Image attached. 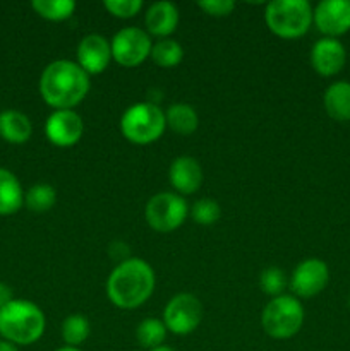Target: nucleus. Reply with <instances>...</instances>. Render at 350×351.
Returning a JSON list of instances; mask_svg holds the SVG:
<instances>
[{
	"instance_id": "nucleus-17",
	"label": "nucleus",
	"mask_w": 350,
	"mask_h": 351,
	"mask_svg": "<svg viewBox=\"0 0 350 351\" xmlns=\"http://www.w3.org/2000/svg\"><path fill=\"white\" fill-rule=\"evenodd\" d=\"M325 110L336 122H349L350 120V82L336 81L326 88L323 96Z\"/></svg>"
},
{
	"instance_id": "nucleus-22",
	"label": "nucleus",
	"mask_w": 350,
	"mask_h": 351,
	"mask_svg": "<svg viewBox=\"0 0 350 351\" xmlns=\"http://www.w3.org/2000/svg\"><path fill=\"white\" fill-rule=\"evenodd\" d=\"M150 57L153 58V62L158 67L170 69L180 64L182 58H184V50H182V47L175 40L163 38V40L156 41L153 45Z\"/></svg>"
},
{
	"instance_id": "nucleus-5",
	"label": "nucleus",
	"mask_w": 350,
	"mask_h": 351,
	"mask_svg": "<svg viewBox=\"0 0 350 351\" xmlns=\"http://www.w3.org/2000/svg\"><path fill=\"white\" fill-rule=\"evenodd\" d=\"M165 129H167L165 113L150 101L129 106L120 119V130L124 137L141 146L160 139Z\"/></svg>"
},
{
	"instance_id": "nucleus-10",
	"label": "nucleus",
	"mask_w": 350,
	"mask_h": 351,
	"mask_svg": "<svg viewBox=\"0 0 350 351\" xmlns=\"http://www.w3.org/2000/svg\"><path fill=\"white\" fill-rule=\"evenodd\" d=\"M316 27L326 38H336L350 31V0H323L312 10Z\"/></svg>"
},
{
	"instance_id": "nucleus-35",
	"label": "nucleus",
	"mask_w": 350,
	"mask_h": 351,
	"mask_svg": "<svg viewBox=\"0 0 350 351\" xmlns=\"http://www.w3.org/2000/svg\"><path fill=\"white\" fill-rule=\"evenodd\" d=\"M349 304H350V302H349Z\"/></svg>"
},
{
	"instance_id": "nucleus-6",
	"label": "nucleus",
	"mask_w": 350,
	"mask_h": 351,
	"mask_svg": "<svg viewBox=\"0 0 350 351\" xmlns=\"http://www.w3.org/2000/svg\"><path fill=\"white\" fill-rule=\"evenodd\" d=\"M261 324L273 339H288L297 335L304 324V307L292 295H280L264 307Z\"/></svg>"
},
{
	"instance_id": "nucleus-29",
	"label": "nucleus",
	"mask_w": 350,
	"mask_h": 351,
	"mask_svg": "<svg viewBox=\"0 0 350 351\" xmlns=\"http://www.w3.org/2000/svg\"><path fill=\"white\" fill-rule=\"evenodd\" d=\"M198 7L201 10H205L208 16L225 17L233 12L235 2L233 0H201V2H198Z\"/></svg>"
},
{
	"instance_id": "nucleus-14",
	"label": "nucleus",
	"mask_w": 350,
	"mask_h": 351,
	"mask_svg": "<svg viewBox=\"0 0 350 351\" xmlns=\"http://www.w3.org/2000/svg\"><path fill=\"white\" fill-rule=\"evenodd\" d=\"M112 60V47L102 34H88L78 47V64L88 75L102 74Z\"/></svg>"
},
{
	"instance_id": "nucleus-27",
	"label": "nucleus",
	"mask_w": 350,
	"mask_h": 351,
	"mask_svg": "<svg viewBox=\"0 0 350 351\" xmlns=\"http://www.w3.org/2000/svg\"><path fill=\"white\" fill-rule=\"evenodd\" d=\"M259 287L270 297H280L283 295L285 287H287V278L280 267H268L261 273L259 276Z\"/></svg>"
},
{
	"instance_id": "nucleus-28",
	"label": "nucleus",
	"mask_w": 350,
	"mask_h": 351,
	"mask_svg": "<svg viewBox=\"0 0 350 351\" xmlns=\"http://www.w3.org/2000/svg\"><path fill=\"white\" fill-rule=\"evenodd\" d=\"M105 9L108 10L112 16L120 17V19H129L139 14L143 9V2L141 0H105L103 2Z\"/></svg>"
},
{
	"instance_id": "nucleus-32",
	"label": "nucleus",
	"mask_w": 350,
	"mask_h": 351,
	"mask_svg": "<svg viewBox=\"0 0 350 351\" xmlns=\"http://www.w3.org/2000/svg\"><path fill=\"white\" fill-rule=\"evenodd\" d=\"M0 351H17L16 345L5 341V339H0Z\"/></svg>"
},
{
	"instance_id": "nucleus-33",
	"label": "nucleus",
	"mask_w": 350,
	"mask_h": 351,
	"mask_svg": "<svg viewBox=\"0 0 350 351\" xmlns=\"http://www.w3.org/2000/svg\"><path fill=\"white\" fill-rule=\"evenodd\" d=\"M148 351H175L174 348H170V346H165V345H161V346H156V348H153V350H148Z\"/></svg>"
},
{
	"instance_id": "nucleus-13",
	"label": "nucleus",
	"mask_w": 350,
	"mask_h": 351,
	"mask_svg": "<svg viewBox=\"0 0 350 351\" xmlns=\"http://www.w3.org/2000/svg\"><path fill=\"white\" fill-rule=\"evenodd\" d=\"M347 62V50L342 41L336 38H321L316 41L311 50V64L312 69L319 75L331 77L338 74Z\"/></svg>"
},
{
	"instance_id": "nucleus-19",
	"label": "nucleus",
	"mask_w": 350,
	"mask_h": 351,
	"mask_svg": "<svg viewBox=\"0 0 350 351\" xmlns=\"http://www.w3.org/2000/svg\"><path fill=\"white\" fill-rule=\"evenodd\" d=\"M24 204V192L16 175L0 168V215H14Z\"/></svg>"
},
{
	"instance_id": "nucleus-31",
	"label": "nucleus",
	"mask_w": 350,
	"mask_h": 351,
	"mask_svg": "<svg viewBox=\"0 0 350 351\" xmlns=\"http://www.w3.org/2000/svg\"><path fill=\"white\" fill-rule=\"evenodd\" d=\"M12 290H10L9 285L0 283V308H3L5 305H9L12 302Z\"/></svg>"
},
{
	"instance_id": "nucleus-34",
	"label": "nucleus",
	"mask_w": 350,
	"mask_h": 351,
	"mask_svg": "<svg viewBox=\"0 0 350 351\" xmlns=\"http://www.w3.org/2000/svg\"><path fill=\"white\" fill-rule=\"evenodd\" d=\"M57 351H81L79 348H72V346H64V348L57 350Z\"/></svg>"
},
{
	"instance_id": "nucleus-7",
	"label": "nucleus",
	"mask_w": 350,
	"mask_h": 351,
	"mask_svg": "<svg viewBox=\"0 0 350 351\" xmlns=\"http://www.w3.org/2000/svg\"><path fill=\"white\" fill-rule=\"evenodd\" d=\"M187 213V202L184 197L172 192H161L148 201L144 216L154 232L170 233L185 221Z\"/></svg>"
},
{
	"instance_id": "nucleus-11",
	"label": "nucleus",
	"mask_w": 350,
	"mask_h": 351,
	"mask_svg": "<svg viewBox=\"0 0 350 351\" xmlns=\"http://www.w3.org/2000/svg\"><path fill=\"white\" fill-rule=\"evenodd\" d=\"M329 281V269L321 259H305L292 273L290 288L297 297L311 298L321 293Z\"/></svg>"
},
{
	"instance_id": "nucleus-1",
	"label": "nucleus",
	"mask_w": 350,
	"mask_h": 351,
	"mask_svg": "<svg viewBox=\"0 0 350 351\" xmlns=\"http://www.w3.org/2000/svg\"><path fill=\"white\" fill-rule=\"evenodd\" d=\"M89 75L71 60H55L40 77V93L45 103L55 110H71L86 98Z\"/></svg>"
},
{
	"instance_id": "nucleus-4",
	"label": "nucleus",
	"mask_w": 350,
	"mask_h": 351,
	"mask_svg": "<svg viewBox=\"0 0 350 351\" xmlns=\"http://www.w3.org/2000/svg\"><path fill=\"white\" fill-rule=\"evenodd\" d=\"M264 21L277 36L295 40L311 27L312 7L307 0H273L266 5Z\"/></svg>"
},
{
	"instance_id": "nucleus-25",
	"label": "nucleus",
	"mask_w": 350,
	"mask_h": 351,
	"mask_svg": "<svg viewBox=\"0 0 350 351\" xmlns=\"http://www.w3.org/2000/svg\"><path fill=\"white\" fill-rule=\"evenodd\" d=\"M89 331V322L84 315L81 314H72L62 322V339L65 341V345L72 346V348H78L79 345L88 339Z\"/></svg>"
},
{
	"instance_id": "nucleus-12",
	"label": "nucleus",
	"mask_w": 350,
	"mask_h": 351,
	"mask_svg": "<svg viewBox=\"0 0 350 351\" xmlns=\"http://www.w3.org/2000/svg\"><path fill=\"white\" fill-rule=\"evenodd\" d=\"M84 123L74 110H55L45 123V134L51 144L58 147H71L82 137Z\"/></svg>"
},
{
	"instance_id": "nucleus-16",
	"label": "nucleus",
	"mask_w": 350,
	"mask_h": 351,
	"mask_svg": "<svg viewBox=\"0 0 350 351\" xmlns=\"http://www.w3.org/2000/svg\"><path fill=\"white\" fill-rule=\"evenodd\" d=\"M148 31L161 40L170 36L178 24V10L172 2H154L144 17Z\"/></svg>"
},
{
	"instance_id": "nucleus-24",
	"label": "nucleus",
	"mask_w": 350,
	"mask_h": 351,
	"mask_svg": "<svg viewBox=\"0 0 350 351\" xmlns=\"http://www.w3.org/2000/svg\"><path fill=\"white\" fill-rule=\"evenodd\" d=\"M57 202V192L48 184H36L24 194V204L33 213H47Z\"/></svg>"
},
{
	"instance_id": "nucleus-8",
	"label": "nucleus",
	"mask_w": 350,
	"mask_h": 351,
	"mask_svg": "<svg viewBox=\"0 0 350 351\" xmlns=\"http://www.w3.org/2000/svg\"><path fill=\"white\" fill-rule=\"evenodd\" d=\"M202 321V305L194 295H175L163 312V324L167 331L185 336L198 329Z\"/></svg>"
},
{
	"instance_id": "nucleus-3",
	"label": "nucleus",
	"mask_w": 350,
	"mask_h": 351,
	"mask_svg": "<svg viewBox=\"0 0 350 351\" xmlns=\"http://www.w3.org/2000/svg\"><path fill=\"white\" fill-rule=\"evenodd\" d=\"M45 332V315L30 300H12L0 308V336L12 345H33Z\"/></svg>"
},
{
	"instance_id": "nucleus-9",
	"label": "nucleus",
	"mask_w": 350,
	"mask_h": 351,
	"mask_svg": "<svg viewBox=\"0 0 350 351\" xmlns=\"http://www.w3.org/2000/svg\"><path fill=\"white\" fill-rule=\"evenodd\" d=\"M112 58L122 67H137L151 55V38L139 27H124L113 36Z\"/></svg>"
},
{
	"instance_id": "nucleus-2",
	"label": "nucleus",
	"mask_w": 350,
	"mask_h": 351,
	"mask_svg": "<svg viewBox=\"0 0 350 351\" xmlns=\"http://www.w3.org/2000/svg\"><path fill=\"white\" fill-rule=\"evenodd\" d=\"M154 290V273L148 263L130 257L120 263L106 281V295L115 307L137 308L151 297Z\"/></svg>"
},
{
	"instance_id": "nucleus-23",
	"label": "nucleus",
	"mask_w": 350,
	"mask_h": 351,
	"mask_svg": "<svg viewBox=\"0 0 350 351\" xmlns=\"http://www.w3.org/2000/svg\"><path fill=\"white\" fill-rule=\"evenodd\" d=\"M136 338L143 348L153 350L156 346L163 345L165 338H167V328H165L163 321L160 319H144L136 329Z\"/></svg>"
},
{
	"instance_id": "nucleus-15",
	"label": "nucleus",
	"mask_w": 350,
	"mask_h": 351,
	"mask_svg": "<svg viewBox=\"0 0 350 351\" xmlns=\"http://www.w3.org/2000/svg\"><path fill=\"white\" fill-rule=\"evenodd\" d=\"M168 178L177 192L184 195L194 194L202 185V168L196 158L180 156L170 165Z\"/></svg>"
},
{
	"instance_id": "nucleus-30",
	"label": "nucleus",
	"mask_w": 350,
	"mask_h": 351,
	"mask_svg": "<svg viewBox=\"0 0 350 351\" xmlns=\"http://www.w3.org/2000/svg\"><path fill=\"white\" fill-rule=\"evenodd\" d=\"M108 252H110V256H112V259L119 261V264L126 263V261L130 259V257H129V247H127L126 243H122V242H113L112 245H110Z\"/></svg>"
},
{
	"instance_id": "nucleus-21",
	"label": "nucleus",
	"mask_w": 350,
	"mask_h": 351,
	"mask_svg": "<svg viewBox=\"0 0 350 351\" xmlns=\"http://www.w3.org/2000/svg\"><path fill=\"white\" fill-rule=\"evenodd\" d=\"M31 7L43 19L60 23L74 14L75 2L72 0H33Z\"/></svg>"
},
{
	"instance_id": "nucleus-26",
	"label": "nucleus",
	"mask_w": 350,
	"mask_h": 351,
	"mask_svg": "<svg viewBox=\"0 0 350 351\" xmlns=\"http://www.w3.org/2000/svg\"><path fill=\"white\" fill-rule=\"evenodd\" d=\"M191 216L198 225H213L220 219L222 216V209H220V204L213 199H199L198 202L192 204Z\"/></svg>"
},
{
	"instance_id": "nucleus-18",
	"label": "nucleus",
	"mask_w": 350,
	"mask_h": 351,
	"mask_svg": "<svg viewBox=\"0 0 350 351\" xmlns=\"http://www.w3.org/2000/svg\"><path fill=\"white\" fill-rule=\"evenodd\" d=\"M33 134L31 120L17 110H5L0 113V137L12 144H23L30 141Z\"/></svg>"
},
{
	"instance_id": "nucleus-20",
	"label": "nucleus",
	"mask_w": 350,
	"mask_h": 351,
	"mask_svg": "<svg viewBox=\"0 0 350 351\" xmlns=\"http://www.w3.org/2000/svg\"><path fill=\"white\" fill-rule=\"evenodd\" d=\"M165 120H167L168 129L174 130L178 136H191L199 125V117L196 110L185 103L172 105L165 113Z\"/></svg>"
}]
</instances>
